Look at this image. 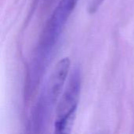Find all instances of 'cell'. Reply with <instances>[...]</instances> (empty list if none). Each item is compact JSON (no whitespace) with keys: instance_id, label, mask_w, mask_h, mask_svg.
I'll return each mask as SVG.
<instances>
[{"instance_id":"cell-1","label":"cell","mask_w":134,"mask_h":134,"mask_svg":"<svg viewBox=\"0 0 134 134\" xmlns=\"http://www.w3.org/2000/svg\"><path fill=\"white\" fill-rule=\"evenodd\" d=\"M70 66L71 60L68 57L60 59L46 81L32 115L31 122L37 130L45 126L52 110L57 103L68 76Z\"/></svg>"},{"instance_id":"cell-2","label":"cell","mask_w":134,"mask_h":134,"mask_svg":"<svg viewBox=\"0 0 134 134\" xmlns=\"http://www.w3.org/2000/svg\"><path fill=\"white\" fill-rule=\"evenodd\" d=\"M79 0H60L42 33L35 57L49 61L54 46Z\"/></svg>"},{"instance_id":"cell-3","label":"cell","mask_w":134,"mask_h":134,"mask_svg":"<svg viewBox=\"0 0 134 134\" xmlns=\"http://www.w3.org/2000/svg\"><path fill=\"white\" fill-rule=\"evenodd\" d=\"M81 86L80 70L75 68L57 107L54 121L55 133L68 134L71 132L79 103Z\"/></svg>"},{"instance_id":"cell-4","label":"cell","mask_w":134,"mask_h":134,"mask_svg":"<svg viewBox=\"0 0 134 134\" xmlns=\"http://www.w3.org/2000/svg\"><path fill=\"white\" fill-rule=\"evenodd\" d=\"M104 1V0H89V5H88L89 13L90 14L95 13L99 9Z\"/></svg>"}]
</instances>
